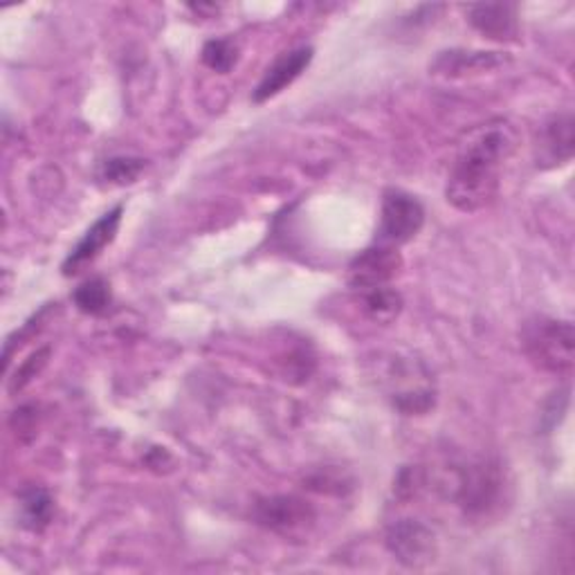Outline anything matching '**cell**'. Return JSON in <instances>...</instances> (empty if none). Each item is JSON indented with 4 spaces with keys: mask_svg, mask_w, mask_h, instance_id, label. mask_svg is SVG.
Returning <instances> with one entry per match:
<instances>
[{
    "mask_svg": "<svg viewBox=\"0 0 575 575\" xmlns=\"http://www.w3.org/2000/svg\"><path fill=\"white\" fill-rule=\"evenodd\" d=\"M425 222V209L423 205L400 191L389 189L383 198V211H380V225H378V244L383 246H405L423 229Z\"/></svg>",
    "mask_w": 575,
    "mask_h": 575,
    "instance_id": "cell-3",
    "label": "cell"
},
{
    "mask_svg": "<svg viewBox=\"0 0 575 575\" xmlns=\"http://www.w3.org/2000/svg\"><path fill=\"white\" fill-rule=\"evenodd\" d=\"M12 427L21 440H30L37 434V409L34 407H21L14 412Z\"/></svg>",
    "mask_w": 575,
    "mask_h": 575,
    "instance_id": "cell-18",
    "label": "cell"
},
{
    "mask_svg": "<svg viewBox=\"0 0 575 575\" xmlns=\"http://www.w3.org/2000/svg\"><path fill=\"white\" fill-rule=\"evenodd\" d=\"M506 57L499 52H466V50H452L443 52L436 63L434 72L443 77H464V75H475V72H486L497 66H502Z\"/></svg>",
    "mask_w": 575,
    "mask_h": 575,
    "instance_id": "cell-11",
    "label": "cell"
},
{
    "mask_svg": "<svg viewBox=\"0 0 575 575\" xmlns=\"http://www.w3.org/2000/svg\"><path fill=\"white\" fill-rule=\"evenodd\" d=\"M573 118L571 112L564 115H555L551 118L544 129H542V138H539V160L546 167H555V165H566L573 158Z\"/></svg>",
    "mask_w": 575,
    "mask_h": 575,
    "instance_id": "cell-10",
    "label": "cell"
},
{
    "mask_svg": "<svg viewBox=\"0 0 575 575\" xmlns=\"http://www.w3.org/2000/svg\"><path fill=\"white\" fill-rule=\"evenodd\" d=\"M468 21L475 30H479L484 37L495 41H513L519 34L517 26V12L513 6L506 3H484V6H470Z\"/></svg>",
    "mask_w": 575,
    "mask_h": 575,
    "instance_id": "cell-9",
    "label": "cell"
},
{
    "mask_svg": "<svg viewBox=\"0 0 575 575\" xmlns=\"http://www.w3.org/2000/svg\"><path fill=\"white\" fill-rule=\"evenodd\" d=\"M77 308L81 313H88V315H101L108 310L110 306V288L103 279L95 277V279H88L86 284H81L75 295H72Z\"/></svg>",
    "mask_w": 575,
    "mask_h": 575,
    "instance_id": "cell-14",
    "label": "cell"
},
{
    "mask_svg": "<svg viewBox=\"0 0 575 575\" xmlns=\"http://www.w3.org/2000/svg\"><path fill=\"white\" fill-rule=\"evenodd\" d=\"M313 61V48H297L293 52L281 54L264 75L261 83L255 90V101L264 103L279 92H284L295 79L301 77V72L310 66Z\"/></svg>",
    "mask_w": 575,
    "mask_h": 575,
    "instance_id": "cell-8",
    "label": "cell"
},
{
    "mask_svg": "<svg viewBox=\"0 0 575 575\" xmlns=\"http://www.w3.org/2000/svg\"><path fill=\"white\" fill-rule=\"evenodd\" d=\"M363 306L374 321L391 324L398 317V313L403 310V297L389 286L374 288V290L363 293Z\"/></svg>",
    "mask_w": 575,
    "mask_h": 575,
    "instance_id": "cell-12",
    "label": "cell"
},
{
    "mask_svg": "<svg viewBox=\"0 0 575 575\" xmlns=\"http://www.w3.org/2000/svg\"><path fill=\"white\" fill-rule=\"evenodd\" d=\"M48 358H50V349H39L37 354H32L14 374L12 383H10V391L17 394L21 389H26L48 365Z\"/></svg>",
    "mask_w": 575,
    "mask_h": 575,
    "instance_id": "cell-17",
    "label": "cell"
},
{
    "mask_svg": "<svg viewBox=\"0 0 575 575\" xmlns=\"http://www.w3.org/2000/svg\"><path fill=\"white\" fill-rule=\"evenodd\" d=\"M237 59H239V48L229 39H214L202 48V63L220 75L232 70Z\"/></svg>",
    "mask_w": 575,
    "mask_h": 575,
    "instance_id": "cell-16",
    "label": "cell"
},
{
    "mask_svg": "<svg viewBox=\"0 0 575 575\" xmlns=\"http://www.w3.org/2000/svg\"><path fill=\"white\" fill-rule=\"evenodd\" d=\"M400 268L403 257L398 248L376 244L374 248L365 250L354 259V264L349 266V284L360 293L385 288L391 284V279L398 277Z\"/></svg>",
    "mask_w": 575,
    "mask_h": 575,
    "instance_id": "cell-5",
    "label": "cell"
},
{
    "mask_svg": "<svg viewBox=\"0 0 575 575\" xmlns=\"http://www.w3.org/2000/svg\"><path fill=\"white\" fill-rule=\"evenodd\" d=\"M147 162L140 158H110L101 165L99 178L110 185H131L145 171Z\"/></svg>",
    "mask_w": 575,
    "mask_h": 575,
    "instance_id": "cell-15",
    "label": "cell"
},
{
    "mask_svg": "<svg viewBox=\"0 0 575 575\" xmlns=\"http://www.w3.org/2000/svg\"><path fill=\"white\" fill-rule=\"evenodd\" d=\"M122 214L125 207L118 205L112 207L110 211H106L90 229L86 232V237L77 244V248L70 252V257L63 264V275H75L79 272L86 264H90L92 259L99 257V252L112 244L115 235H118L120 222H122Z\"/></svg>",
    "mask_w": 575,
    "mask_h": 575,
    "instance_id": "cell-7",
    "label": "cell"
},
{
    "mask_svg": "<svg viewBox=\"0 0 575 575\" xmlns=\"http://www.w3.org/2000/svg\"><path fill=\"white\" fill-rule=\"evenodd\" d=\"M522 344L531 363L539 369L555 376H568L573 371L575 335L571 321L533 319L524 326Z\"/></svg>",
    "mask_w": 575,
    "mask_h": 575,
    "instance_id": "cell-2",
    "label": "cell"
},
{
    "mask_svg": "<svg viewBox=\"0 0 575 575\" xmlns=\"http://www.w3.org/2000/svg\"><path fill=\"white\" fill-rule=\"evenodd\" d=\"M513 149L515 133L508 125L499 122L479 129L452 165L445 189L447 202L468 214L490 205L499 191L502 167Z\"/></svg>",
    "mask_w": 575,
    "mask_h": 575,
    "instance_id": "cell-1",
    "label": "cell"
},
{
    "mask_svg": "<svg viewBox=\"0 0 575 575\" xmlns=\"http://www.w3.org/2000/svg\"><path fill=\"white\" fill-rule=\"evenodd\" d=\"M52 513H54L52 497L41 488H32L21 497V517L26 528L43 531L50 524Z\"/></svg>",
    "mask_w": 575,
    "mask_h": 575,
    "instance_id": "cell-13",
    "label": "cell"
},
{
    "mask_svg": "<svg viewBox=\"0 0 575 575\" xmlns=\"http://www.w3.org/2000/svg\"><path fill=\"white\" fill-rule=\"evenodd\" d=\"M255 519L259 526H264L281 537L297 539L313 528L315 510L301 497L279 495V497L261 499L255 506Z\"/></svg>",
    "mask_w": 575,
    "mask_h": 575,
    "instance_id": "cell-4",
    "label": "cell"
},
{
    "mask_svg": "<svg viewBox=\"0 0 575 575\" xmlns=\"http://www.w3.org/2000/svg\"><path fill=\"white\" fill-rule=\"evenodd\" d=\"M387 546L398 562L412 568L429 564L436 555L434 533L416 519H400L387 533Z\"/></svg>",
    "mask_w": 575,
    "mask_h": 575,
    "instance_id": "cell-6",
    "label": "cell"
}]
</instances>
